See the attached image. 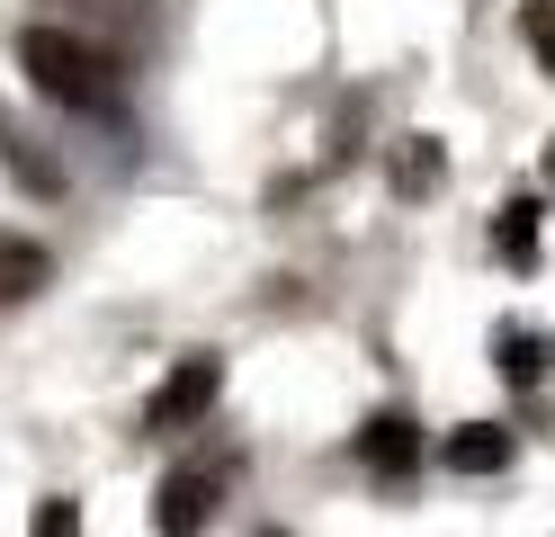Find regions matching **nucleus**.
<instances>
[{"mask_svg":"<svg viewBox=\"0 0 555 537\" xmlns=\"http://www.w3.org/2000/svg\"><path fill=\"white\" fill-rule=\"evenodd\" d=\"M18 72H27L54 107H73V117H108V107L126 99V72L99 54V46H81L73 27H54V18L18 27Z\"/></svg>","mask_w":555,"mask_h":537,"instance_id":"nucleus-1","label":"nucleus"},{"mask_svg":"<svg viewBox=\"0 0 555 537\" xmlns=\"http://www.w3.org/2000/svg\"><path fill=\"white\" fill-rule=\"evenodd\" d=\"M54 27H73L81 46H99L108 63L144 54L153 27H162V0H54Z\"/></svg>","mask_w":555,"mask_h":537,"instance_id":"nucleus-2","label":"nucleus"},{"mask_svg":"<svg viewBox=\"0 0 555 537\" xmlns=\"http://www.w3.org/2000/svg\"><path fill=\"white\" fill-rule=\"evenodd\" d=\"M216 394H224V358H180L162 385H153V404H144V430H189V421H206L216 412Z\"/></svg>","mask_w":555,"mask_h":537,"instance_id":"nucleus-3","label":"nucleus"},{"mask_svg":"<svg viewBox=\"0 0 555 537\" xmlns=\"http://www.w3.org/2000/svg\"><path fill=\"white\" fill-rule=\"evenodd\" d=\"M216 465H180V475H162V493H153V528L162 537H197L206 520H216Z\"/></svg>","mask_w":555,"mask_h":537,"instance_id":"nucleus-4","label":"nucleus"},{"mask_svg":"<svg viewBox=\"0 0 555 537\" xmlns=\"http://www.w3.org/2000/svg\"><path fill=\"white\" fill-rule=\"evenodd\" d=\"M439 465H448V475H502V465H511V430H502V421L448 430V439H439Z\"/></svg>","mask_w":555,"mask_h":537,"instance_id":"nucleus-5","label":"nucleus"},{"mask_svg":"<svg viewBox=\"0 0 555 537\" xmlns=\"http://www.w3.org/2000/svg\"><path fill=\"white\" fill-rule=\"evenodd\" d=\"M46 278H54L46 242H27V233H0V305H27Z\"/></svg>","mask_w":555,"mask_h":537,"instance_id":"nucleus-6","label":"nucleus"},{"mask_svg":"<svg viewBox=\"0 0 555 537\" xmlns=\"http://www.w3.org/2000/svg\"><path fill=\"white\" fill-rule=\"evenodd\" d=\"M359 457L376 465V475H403V465H412V457H422V430H412L403 412H376V421L359 430Z\"/></svg>","mask_w":555,"mask_h":537,"instance_id":"nucleus-7","label":"nucleus"},{"mask_svg":"<svg viewBox=\"0 0 555 537\" xmlns=\"http://www.w3.org/2000/svg\"><path fill=\"white\" fill-rule=\"evenodd\" d=\"M555 368V332H502V376L511 385H538Z\"/></svg>","mask_w":555,"mask_h":537,"instance_id":"nucleus-8","label":"nucleus"},{"mask_svg":"<svg viewBox=\"0 0 555 537\" xmlns=\"http://www.w3.org/2000/svg\"><path fill=\"white\" fill-rule=\"evenodd\" d=\"M0 170H18V179H27L37 197H54V189H63V170H54V162L37 153V143L18 135V126H0Z\"/></svg>","mask_w":555,"mask_h":537,"instance_id":"nucleus-9","label":"nucleus"},{"mask_svg":"<svg viewBox=\"0 0 555 537\" xmlns=\"http://www.w3.org/2000/svg\"><path fill=\"white\" fill-rule=\"evenodd\" d=\"M395 189H403V197H430V189H439V143H430V135H403V143H395Z\"/></svg>","mask_w":555,"mask_h":537,"instance_id":"nucleus-10","label":"nucleus"},{"mask_svg":"<svg viewBox=\"0 0 555 537\" xmlns=\"http://www.w3.org/2000/svg\"><path fill=\"white\" fill-rule=\"evenodd\" d=\"M493 242H502V260H511V269H529V260H538V197H511V206H502V225H493Z\"/></svg>","mask_w":555,"mask_h":537,"instance_id":"nucleus-11","label":"nucleus"},{"mask_svg":"<svg viewBox=\"0 0 555 537\" xmlns=\"http://www.w3.org/2000/svg\"><path fill=\"white\" fill-rule=\"evenodd\" d=\"M27 537H81V501L73 493H46L37 520H27Z\"/></svg>","mask_w":555,"mask_h":537,"instance_id":"nucleus-12","label":"nucleus"},{"mask_svg":"<svg viewBox=\"0 0 555 537\" xmlns=\"http://www.w3.org/2000/svg\"><path fill=\"white\" fill-rule=\"evenodd\" d=\"M519 36H529V54L546 63V81H555V0H529V10H519Z\"/></svg>","mask_w":555,"mask_h":537,"instance_id":"nucleus-13","label":"nucleus"},{"mask_svg":"<svg viewBox=\"0 0 555 537\" xmlns=\"http://www.w3.org/2000/svg\"><path fill=\"white\" fill-rule=\"evenodd\" d=\"M546 179H555V143H546Z\"/></svg>","mask_w":555,"mask_h":537,"instance_id":"nucleus-14","label":"nucleus"},{"mask_svg":"<svg viewBox=\"0 0 555 537\" xmlns=\"http://www.w3.org/2000/svg\"><path fill=\"white\" fill-rule=\"evenodd\" d=\"M269 537H287V528H269Z\"/></svg>","mask_w":555,"mask_h":537,"instance_id":"nucleus-15","label":"nucleus"}]
</instances>
